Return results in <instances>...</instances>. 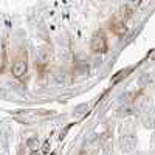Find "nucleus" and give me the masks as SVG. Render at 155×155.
I'll list each match as a JSON object with an SVG mask.
<instances>
[{"mask_svg":"<svg viewBox=\"0 0 155 155\" xmlns=\"http://www.w3.org/2000/svg\"><path fill=\"white\" fill-rule=\"evenodd\" d=\"M90 48H92L93 53H107V50H109V41H107L106 34L102 33V31L96 33L93 36V39H92Z\"/></svg>","mask_w":155,"mask_h":155,"instance_id":"f257e3e1","label":"nucleus"},{"mask_svg":"<svg viewBox=\"0 0 155 155\" xmlns=\"http://www.w3.org/2000/svg\"><path fill=\"white\" fill-rule=\"evenodd\" d=\"M27 70H28L27 56H25V54H20V56L14 61V64H12V74H14L16 78H22V76H25Z\"/></svg>","mask_w":155,"mask_h":155,"instance_id":"f03ea898","label":"nucleus"}]
</instances>
